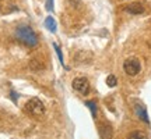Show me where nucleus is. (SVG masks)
Instances as JSON below:
<instances>
[{
  "instance_id": "8",
  "label": "nucleus",
  "mask_w": 151,
  "mask_h": 139,
  "mask_svg": "<svg viewBox=\"0 0 151 139\" xmlns=\"http://www.w3.org/2000/svg\"><path fill=\"white\" fill-rule=\"evenodd\" d=\"M45 27L48 28L50 32H56V21L53 20V17H46V20H45Z\"/></svg>"
},
{
  "instance_id": "9",
  "label": "nucleus",
  "mask_w": 151,
  "mask_h": 139,
  "mask_svg": "<svg viewBox=\"0 0 151 139\" xmlns=\"http://www.w3.org/2000/svg\"><path fill=\"white\" fill-rule=\"evenodd\" d=\"M127 139H147V135L144 132H141V131H134V132H132L129 135Z\"/></svg>"
},
{
  "instance_id": "10",
  "label": "nucleus",
  "mask_w": 151,
  "mask_h": 139,
  "mask_svg": "<svg viewBox=\"0 0 151 139\" xmlns=\"http://www.w3.org/2000/svg\"><path fill=\"white\" fill-rule=\"evenodd\" d=\"M116 84H118L116 77H115V75H108V78H106V85L113 88V86H116Z\"/></svg>"
},
{
  "instance_id": "3",
  "label": "nucleus",
  "mask_w": 151,
  "mask_h": 139,
  "mask_svg": "<svg viewBox=\"0 0 151 139\" xmlns=\"http://www.w3.org/2000/svg\"><path fill=\"white\" fill-rule=\"evenodd\" d=\"M123 70H124V72L127 75H130V77H134V75H137L139 72H140V70H141V64H140V61L137 59H127L126 61L123 63Z\"/></svg>"
},
{
  "instance_id": "13",
  "label": "nucleus",
  "mask_w": 151,
  "mask_h": 139,
  "mask_svg": "<svg viewBox=\"0 0 151 139\" xmlns=\"http://www.w3.org/2000/svg\"><path fill=\"white\" fill-rule=\"evenodd\" d=\"M46 9H48L49 11L53 10V0H48V1H46Z\"/></svg>"
},
{
  "instance_id": "12",
  "label": "nucleus",
  "mask_w": 151,
  "mask_h": 139,
  "mask_svg": "<svg viewBox=\"0 0 151 139\" xmlns=\"http://www.w3.org/2000/svg\"><path fill=\"white\" fill-rule=\"evenodd\" d=\"M55 50H56V53H58V57H59L60 63L63 64V56H62V50H60V48L58 46V45H55Z\"/></svg>"
},
{
  "instance_id": "11",
  "label": "nucleus",
  "mask_w": 151,
  "mask_h": 139,
  "mask_svg": "<svg viewBox=\"0 0 151 139\" xmlns=\"http://www.w3.org/2000/svg\"><path fill=\"white\" fill-rule=\"evenodd\" d=\"M86 104H87V107H90L92 117H95V116H97V104L94 102H86Z\"/></svg>"
},
{
  "instance_id": "5",
  "label": "nucleus",
  "mask_w": 151,
  "mask_h": 139,
  "mask_svg": "<svg viewBox=\"0 0 151 139\" xmlns=\"http://www.w3.org/2000/svg\"><path fill=\"white\" fill-rule=\"evenodd\" d=\"M124 11L130 13V14H134V16H139V14H143L146 11V9H144V6L141 3H132V4L124 7Z\"/></svg>"
},
{
  "instance_id": "6",
  "label": "nucleus",
  "mask_w": 151,
  "mask_h": 139,
  "mask_svg": "<svg viewBox=\"0 0 151 139\" xmlns=\"http://www.w3.org/2000/svg\"><path fill=\"white\" fill-rule=\"evenodd\" d=\"M112 127L109 125V124H102V125H99V135H101V138L102 139H112Z\"/></svg>"
},
{
  "instance_id": "4",
  "label": "nucleus",
  "mask_w": 151,
  "mask_h": 139,
  "mask_svg": "<svg viewBox=\"0 0 151 139\" xmlns=\"http://www.w3.org/2000/svg\"><path fill=\"white\" fill-rule=\"evenodd\" d=\"M71 85H73V89H74L76 92L81 93L83 96H87V95L90 93V82H88V79L84 78V77L76 78Z\"/></svg>"
},
{
  "instance_id": "7",
  "label": "nucleus",
  "mask_w": 151,
  "mask_h": 139,
  "mask_svg": "<svg viewBox=\"0 0 151 139\" xmlns=\"http://www.w3.org/2000/svg\"><path fill=\"white\" fill-rule=\"evenodd\" d=\"M134 110L136 113H137V116H139V118H140L141 121H144V123H150V120H148V116H147V111L146 109H144V106H141L140 103H137L134 106Z\"/></svg>"
},
{
  "instance_id": "2",
  "label": "nucleus",
  "mask_w": 151,
  "mask_h": 139,
  "mask_svg": "<svg viewBox=\"0 0 151 139\" xmlns=\"http://www.w3.org/2000/svg\"><path fill=\"white\" fill-rule=\"evenodd\" d=\"M24 110H25V113H28L29 116H32V117H42L43 114H45V106H43V103L41 102L38 97L29 99V100L25 103Z\"/></svg>"
},
{
  "instance_id": "1",
  "label": "nucleus",
  "mask_w": 151,
  "mask_h": 139,
  "mask_svg": "<svg viewBox=\"0 0 151 139\" xmlns=\"http://www.w3.org/2000/svg\"><path fill=\"white\" fill-rule=\"evenodd\" d=\"M16 36L17 39L22 42L28 48H35L38 45V36L34 32V29L28 25H21L16 29Z\"/></svg>"
}]
</instances>
